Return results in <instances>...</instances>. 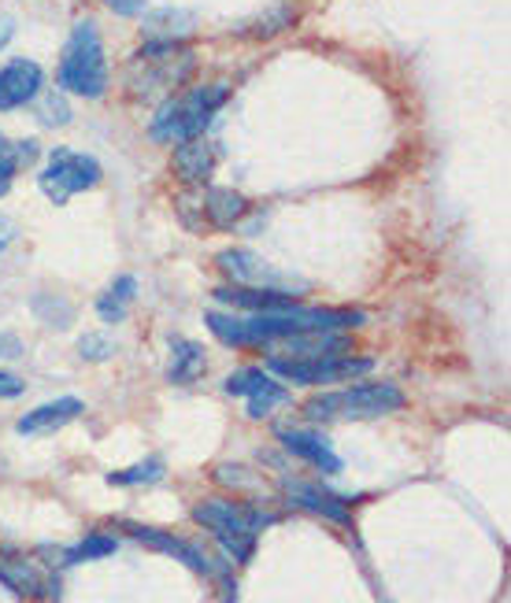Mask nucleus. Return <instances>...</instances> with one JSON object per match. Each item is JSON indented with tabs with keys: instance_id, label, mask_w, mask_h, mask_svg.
Returning <instances> with one entry per match:
<instances>
[{
	"instance_id": "7ed1b4c3",
	"label": "nucleus",
	"mask_w": 511,
	"mask_h": 603,
	"mask_svg": "<svg viewBox=\"0 0 511 603\" xmlns=\"http://www.w3.org/2000/svg\"><path fill=\"white\" fill-rule=\"evenodd\" d=\"M193 518L201 522L208 534H215V541L222 544V552L234 563H248L256 552V534L264 526H271L274 515L253 508V503H234V500H201L193 508Z\"/></svg>"
},
{
	"instance_id": "a878e982",
	"label": "nucleus",
	"mask_w": 511,
	"mask_h": 603,
	"mask_svg": "<svg viewBox=\"0 0 511 603\" xmlns=\"http://www.w3.org/2000/svg\"><path fill=\"white\" fill-rule=\"evenodd\" d=\"M264 371H256V367H248V371H238V374H230L227 382H222V389H227L230 396H248L253 389H259L264 385Z\"/></svg>"
},
{
	"instance_id": "aec40b11",
	"label": "nucleus",
	"mask_w": 511,
	"mask_h": 603,
	"mask_svg": "<svg viewBox=\"0 0 511 603\" xmlns=\"http://www.w3.org/2000/svg\"><path fill=\"white\" fill-rule=\"evenodd\" d=\"M133 293H138V282H133L130 274L115 278L112 290H107L101 300H97V315H101L104 322H123V319H127V308H130Z\"/></svg>"
},
{
	"instance_id": "393cba45",
	"label": "nucleus",
	"mask_w": 511,
	"mask_h": 603,
	"mask_svg": "<svg viewBox=\"0 0 511 603\" xmlns=\"http://www.w3.org/2000/svg\"><path fill=\"white\" fill-rule=\"evenodd\" d=\"M78 356L89 359V363H104V359L115 356V341L107 337V333H86V337L78 341Z\"/></svg>"
},
{
	"instance_id": "39448f33",
	"label": "nucleus",
	"mask_w": 511,
	"mask_h": 603,
	"mask_svg": "<svg viewBox=\"0 0 511 603\" xmlns=\"http://www.w3.org/2000/svg\"><path fill=\"white\" fill-rule=\"evenodd\" d=\"M405 408V393L393 382H367L353 385L345 393H322L311 396L304 403V415L311 422H330V419H382Z\"/></svg>"
},
{
	"instance_id": "412c9836",
	"label": "nucleus",
	"mask_w": 511,
	"mask_h": 603,
	"mask_svg": "<svg viewBox=\"0 0 511 603\" xmlns=\"http://www.w3.org/2000/svg\"><path fill=\"white\" fill-rule=\"evenodd\" d=\"M290 400V393H285V385H278L271 374L264 377V385L259 389L248 393V419H267L271 411L278 408V403Z\"/></svg>"
},
{
	"instance_id": "9d476101",
	"label": "nucleus",
	"mask_w": 511,
	"mask_h": 603,
	"mask_svg": "<svg viewBox=\"0 0 511 603\" xmlns=\"http://www.w3.org/2000/svg\"><path fill=\"white\" fill-rule=\"evenodd\" d=\"M219 271L234 285H253V290H274V293H293V296L304 293V285L297 282V278L274 271L271 264H264V259L253 256V252H245V248L219 252Z\"/></svg>"
},
{
	"instance_id": "7c9ffc66",
	"label": "nucleus",
	"mask_w": 511,
	"mask_h": 603,
	"mask_svg": "<svg viewBox=\"0 0 511 603\" xmlns=\"http://www.w3.org/2000/svg\"><path fill=\"white\" fill-rule=\"evenodd\" d=\"M12 30H15V23L12 20H0V49L8 44V38H12Z\"/></svg>"
},
{
	"instance_id": "1a4fd4ad",
	"label": "nucleus",
	"mask_w": 511,
	"mask_h": 603,
	"mask_svg": "<svg viewBox=\"0 0 511 603\" xmlns=\"http://www.w3.org/2000/svg\"><path fill=\"white\" fill-rule=\"evenodd\" d=\"M123 529H127L133 541L156 548V552H164V555H170V560H178V563H186V566H190V570H196V574H215V578L227 585V600H234V585H230V570H227V566H219V563H212L208 555H204L196 544L182 541V537H175V534H164V529L138 526V522H123Z\"/></svg>"
},
{
	"instance_id": "f03ea898",
	"label": "nucleus",
	"mask_w": 511,
	"mask_h": 603,
	"mask_svg": "<svg viewBox=\"0 0 511 603\" xmlns=\"http://www.w3.org/2000/svg\"><path fill=\"white\" fill-rule=\"evenodd\" d=\"M230 89L227 86H201L190 89V93H178L170 101L159 104V112L152 115V141L159 145H178V141L201 138L212 126V119L219 115V107L227 104Z\"/></svg>"
},
{
	"instance_id": "f257e3e1",
	"label": "nucleus",
	"mask_w": 511,
	"mask_h": 603,
	"mask_svg": "<svg viewBox=\"0 0 511 603\" xmlns=\"http://www.w3.org/2000/svg\"><path fill=\"white\" fill-rule=\"evenodd\" d=\"M208 330L222 345L230 348H264L282 337H297V333H334L348 326H363V311L348 308H293L285 311H256V315H230V311H208L204 315Z\"/></svg>"
},
{
	"instance_id": "a211bd4d",
	"label": "nucleus",
	"mask_w": 511,
	"mask_h": 603,
	"mask_svg": "<svg viewBox=\"0 0 511 603\" xmlns=\"http://www.w3.org/2000/svg\"><path fill=\"white\" fill-rule=\"evenodd\" d=\"M201 208H204V222L215 230H234L241 219L248 215V201L234 189H208L201 193Z\"/></svg>"
},
{
	"instance_id": "6e6552de",
	"label": "nucleus",
	"mask_w": 511,
	"mask_h": 603,
	"mask_svg": "<svg viewBox=\"0 0 511 603\" xmlns=\"http://www.w3.org/2000/svg\"><path fill=\"white\" fill-rule=\"evenodd\" d=\"M374 367V359L363 356H316V359H290V356H271L267 359V371L282 374L293 385H334L345 377L367 374Z\"/></svg>"
},
{
	"instance_id": "f8f14e48",
	"label": "nucleus",
	"mask_w": 511,
	"mask_h": 603,
	"mask_svg": "<svg viewBox=\"0 0 511 603\" xmlns=\"http://www.w3.org/2000/svg\"><path fill=\"white\" fill-rule=\"evenodd\" d=\"M170 167H175V175L186 185H204L215 175V167H219V145L212 138H204V133L190 141H178Z\"/></svg>"
},
{
	"instance_id": "dca6fc26",
	"label": "nucleus",
	"mask_w": 511,
	"mask_h": 603,
	"mask_svg": "<svg viewBox=\"0 0 511 603\" xmlns=\"http://www.w3.org/2000/svg\"><path fill=\"white\" fill-rule=\"evenodd\" d=\"M86 411V403L78 400V396H60V400H49L41 403V408L26 411V415L15 422V429H20L23 437H38V434H52V429L67 426V422H75L78 415Z\"/></svg>"
},
{
	"instance_id": "423d86ee",
	"label": "nucleus",
	"mask_w": 511,
	"mask_h": 603,
	"mask_svg": "<svg viewBox=\"0 0 511 603\" xmlns=\"http://www.w3.org/2000/svg\"><path fill=\"white\" fill-rule=\"evenodd\" d=\"M193 52L182 49L178 41H145L130 67V93L133 97H159L182 86L193 75Z\"/></svg>"
},
{
	"instance_id": "cd10ccee",
	"label": "nucleus",
	"mask_w": 511,
	"mask_h": 603,
	"mask_svg": "<svg viewBox=\"0 0 511 603\" xmlns=\"http://www.w3.org/2000/svg\"><path fill=\"white\" fill-rule=\"evenodd\" d=\"M15 170H20V164H15V156H4V152H0V196H4L8 189H12Z\"/></svg>"
},
{
	"instance_id": "4be33fe9",
	"label": "nucleus",
	"mask_w": 511,
	"mask_h": 603,
	"mask_svg": "<svg viewBox=\"0 0 511 603\" xmlns=\"http://www.w3.org/2000/svg\"><path fill=\"white\" fill-rule=\"evenodd\" d=\"M119 541L107 534H89L82 544L75 548H64V566H75V563H89V560H104V555H112Z\"/></svg>"
},
{
	"instance_id": "5701e85b",
	"label": "nucleus",
	"mask_w": 511,
	"mask_h": 603,
	"mask_svg": "<svg viewBox=\"0 0 511 603\" xmlns=\"http://www.w3.org/2000/svg\"><path fill=\"white\" fill-rule=\"evenodd\" d=\"M164 478V463L159 459H145L138 466H127V471H112L107 474V485H152Z\"/></svg>"
},
{
	"instance_id": "0eeeda50",
	"label": "nucleus",
	"mask_w": 511,
	"mask_h": 603,
	"mask_svg": "<svg viewBox=\"0 0 511 603\" xmlns=\"http://www.w3.org/2000/svg\"><path fill=\"white\" fill-rule=\"evenodd\" d=\"M101 175H104V167L97 164L93 156L75 152V149H56L38 175V185L52 204H67L75 193H86V189H93L101 182Z\"/></svg>"
},
{
	"instance_id": "20e7f679",
	"label": "nucleus",
	"mask_w": 511,
	"mask_h": 603,
	"mask_svg": "<svg viewBox=\"0 0 511 603\" xmlns=\"http://www.w3.org/2000/svg\"><path fill=\"white\" fill-rule=\"evenodd\" d=\"M56 78L67 93H78V97H86V101L104 97L107 60H104V44H101V30H97V23H89V20L75 23L64 52H60Z\"/></svg>"
},
{
	"instance_id": "c756f323",
	"label": "nucleus",
	"mask_w": 511,
	"mask_h": 603,
	"mask_svg": "<svg viewBox=\"0 0 511 603\" xmlns=\"http://www.w3.org/2000/svg\"><path fill=\"white\" fill-rule=\"evenodd\" d=\"M12 238H15L12 219H4V215H0V256H4V248H8V245H12Z\"/></svg>"
},
{
	"instance_id": "2eb2a0df",
	"label": "nucleus",
	"mask_w": 511,
	"mask_h": 603,
	"mask_svg": "<svg viewBox=\"0 0 511 603\" xmlns=\"http://www.w3.org/2000/svg\"><path fill=\"white\" fill-rule=\"evenodd\" d=\"M0 581H4L15 596H41V592H49V589H52V596L60 592L56 578H44L26 555H15V552H0Z\"/></svg>"
},
{
	"instance_id": "bb28decb",
	"label": "nucleus",
	"mask_w": 511,
	"mask_h": 603,
	"mask_svg": "<svg viewBox=\"0 0 511 603\" xmlns=\"http://www.w3.org/2000/svg\"><path fill=\"white\" fill-rule=\"evenodd\" d=\"M23 377L12 371H0V400H12V396H23Z\"/></svg>"
},
{
	"instance_id": "6ab92c4d",
	"label": "nucleus",
	"mask_w": 511,
	"mask_h": 603,
	"mask_svg": "<svg viewBox=\"0 0 511 603\" xmlns=\"http://www.w3.org/2000/svg\"><path fill=\"white\" fill-rule=\"evenodd\" d=\"M204 371H208V356H204V348L196 341H186V337L170 341V367H167L170 385H193Z\"/></svg>"
},
{
	"instance_id": "f3484780",
	"label": "nucleus",
	"mask_w": 511,
	"mask_h": 603,
	"mask_svg": "<svg viewBox=\"0 0 511 603\" xmlns=\"http://www.w3.org/2000/svg\"><path fill=\"white\" fill-rule=\"evenodd\" d=\"M215 300L230 304L238 311H285L297 304L293 293H274V290H253V285H219L215 290Z\"/></svg>"
},
{
	"instance_id": "2f4dec72",
	"label": "nucleus",
	"mask_w": 511,
	"mask_h": 603,
	"mask_svg": "<svg viewBox=\"0 0 511 603\" xmlns=\"http://www.w3.org/2000/svg\"><path fill=\"white\" fill-rule=\"evenodd\" d=\"M4 352H8V356L20 352V348H15V337H12V333H8V337H4Z\"/></svg>"
},
{
	"instance_id": "b1692460",
	"label": "nucleus",
	"mask_w": 511,
	"mask_h": 603,
	"mask_svg": "<svg viewBox=\"0 0 511 603\" xmlns=\"http://www.w3.org/2000/svg\"><path fill=\"white\" fill-rule=\"evenodd\" d=\"M38 123L52 126V130H56V126H67L71 123V104L60 93L41 97V101H38Z\"/></svg>"
},
{
	"instance_id": "9b49d317",
	"label": "nucleus",
	"mask_w": 511,
	"mask_h": 603,
	"mask_svg": "<svg viewBox=\"0 0 511 603\" xmlns=\"http://www.w3.org/2000/svg\"><path fill=\"white\" fill-rule=\"evenodd\" d=\"M44 86V70L34 60H12L0 67V112H15V107L38 101Z\"/></svg>"
},
{
	"instance_id": "ddd939ff",
	"label": "nucleus",
	"mask_w": 511,
	"mask_h": 603,
	"mask_svg": "<svg viewBox=\"0 0 511 603\" xmlns=\"http://www.w3.org/2000/svg\"><path fill=\"white\" fill-rule=\"evenodd\" d=\"M285 497H290L293 508L301 511H311V515L327 518V522H337V526H348L353 515H348V503L337 497V492L322 489V485H311V482H285Z\"/></svg>"
},
{
	"instance_id": "c85d7f7f",
	"label": "nucleus",
	"mask_w": 511,
	"mask_h": 603,
	"mask_svg": "<svg viewBox=\"0 0 511 603\" xmlns=\"http://www.w3.org/2000/svg\"><path fill=\"white\" fill-rule=\"evenodd\" d=\"M107 8H112L115 15H138L141 8H145V0H104Z\"/></svg>"
},
{
	"instance_id": "4468645a",
	"label": "nucleus",
	"mask_w": 511,
	"mask_h": 603,
	"mask_svg": "<svg viewBox=\"0 0 511 603\" xmlns=\"http://www.w3.org/2000/svg\"><path fill=\"white\" fill-rule=\"evenodd\" d=\"M278 440L285 445V452L311 463L322 474H341V459L334 456L330 440L316 434V429H278Z\"/></svg>"
}]
</instances>
